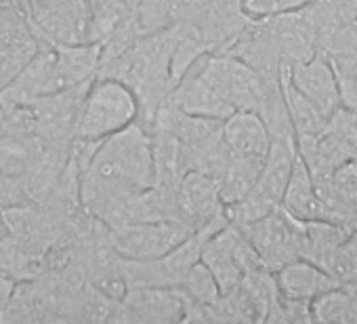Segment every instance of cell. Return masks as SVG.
<instances>
[{"mask_svg": "<svg viewBox=\"0 0 357 324\" xmlns=\"http://www.w3.org/2000/svg\"><path fill=\"white\" fill-rule=\"evenodd\" d=\"M265 322H269V324H305V322H313L311 303L301 301V299H290V297H284L280 293V297L275 299V303L267 311Z\"/></svg>", "mask_w": 357, "mask_h": 324, "instance_id": "cell-30", "label": "cell"}, {"mask_svg": "<svg viewBox=\"0 0 357 324\" xmlns=\"http://www.w3.org/2000/svg\"><path fill=\"white\" fill-rule=\"evenodd\" d=\"M181 288V293L188 297L190 303H202V305H213L217 303L219 295H221V288H219V282L215 280L213 272L200 261H196L188 272L185 276L178 280L176 284Z\"/></svg>", "mask_w": 357, "mask_h": 324, "instance_id": "cell-28", "label": "cell"}, {"mask_svg": "<svg viewBox=\"0 0 357 324\" xmlns=\"http://www.w3.org/2000/svg\"><path fill=\"white\" fill-rule=\"evenodd\" d=\"M278 288L284 297L301 299V301H313L315 297L328 293L330 288L338 286L334 278L321 270L319 265L307 261V259H294L282 270L275 272Z\"/></svg>", "mask_w": 357, "mask_h": 324, "instance_id": "cell-19", "label": "cell"}, {"mask_svg": "<svg viewBox=\"0 0 357 324\" xmlns=\"http://www.w3.org/2000/svg\"><path fill=\"white\" fill-rule=\"evenodd\" d=\"M139 120V101L130 87L116 78L95 76L74 124L72 139L99 143Z\"/></svg>", "mask_w": 357, "mask_h": 324, "instance_id": "cell-1", "label": "cell"}, {"mask_svg": "<svg viewBox=\"0 0 357 324\" xmlns=\"http://www.w3.org/2000/svg\"><path fill=\"white\" fill-rule=\"evenodd\" d=\"M313 186L321 202L324 221L353 232L357 228V158L330 175L315 177Z\"/></svg>", "mask_w": 357, "mask_h": 324, "instance_id": "cell-11", "label": "cell"}, {"mask_svg": "<svg viewBox=\"0 0 357 324\" xmlns=\"http://www.w3.org/2000/svg\"><path fill=\"white\" fill-rule=\"evenodd\" d=\"M280 84H282L284 101H286L288 116H290V122L294 128V139L317 135L321 131V126L326 124V116L292 84L288 66H284L280 70Z\"/></svg>", "mask_w": 357, "mask_h": 324, "instance_id": "cell-25", "label": "cell"}, {"mask_svg": "<svg viewBox=\"0 0 357 324\" xmlns=\"http://www.w3.org/2000/svg\"><path fill=\"white\" fill-rule=\"evenodd\" d=\"M176 219L192 230H200L219 219H227L217 182L202 171H188L174 190Z\"/></svg>", "mask_w": 357, "mask_h": 324, "instance_id": "cell-10", "label": "cell"}, {"mask_svg": "<svg viewBox=\"0 0 357 324\" xmlns=\"http://www.w3.org/2000/svg\"><path fill=\"white\" fill-rule=\"evenodd\" d=\"M200 259L213 272L221 293H227L238 286L246 272L263 267L242 226L231 221H227L204 242Z\"/></svg>", "mask_w": 357, "mask_h": 324, "instance_id": "cell-6", "label": "cell"}, {"mask_svg": "<svg viewBox=\"0 0 357 324\" xmlns=\"http://www.w3.org/2000/svg\"><path fill=\"white\" fill-rule=\"evenodd\" d=\"M192 232V228L174 219L128 223L107 230V246L116 257L122 259H158Z\"/></svg>", "mask_w": 357, "mask_h": 324, "instance_id": "cell-7", "label": "cell"}, {"mask_svg": "<svg viewBox=\"0 0 357 324\" xmlns=\"http://www.w3.org/2000/svg\"><path fill=\"white\" fill-rule=\"evenodd\" d=\"M305 7L315 32L317 53H324L330 40L357 15V0H311Z\"/></svg>", "mask_w": 357, "mask_h": 324, "instance_id": "cell-22", "label": "cell"}, {"mask_svg": "<svg viewBox=\"0 0 357 324\" xmlns=\"http://www.w3.org/2000/svg\"><path fill=\"white\" fill-rule=\"evenodd\" d=\"M292 84L328 118L334 110L340 108V95L334 70L326 55L315 53L311 59L288 68Z\"/></svg>", "mask_w": 357, "mask_h": 324, "instance_id": "cell-15", "label": "cell"}, {"mask_svg": "<svg viewBox=\"0 0 357 324\" xmlns=\"http://www.w3.org/2000/svg\"><path fill=\"white\" fill-rule=\"evenodd\" d=\"M349 234L351 232H347L344 228L324 219L303 221L298 234V257L324 270L330 257L336 253V249L344 242Z\"/></svg>", "mask_w": 357, "mask_h": 324, "instance_id": "cell-21", "label": "cell"}, {"mask_svg": "<svg viewBox=\"0 0 357 324\" xmlns=\"http://www.w3.org/2000/svg\"><path fill=\"white\" fill-rule=\"evenodd\" d=\"M301 219L286 213L282 207L271 211L269 215L244 223L242 230L250 240L252 249L257 251L261 265L278 272L298 257V234H301Z\"/></svg>", "mask_w": 357, "mask_h": 324, "instance_id": "cell-8", "label": "cell"}, {"mask_svg": "<svg viewBox=\"0 0 357 324\" xmlns=\"http://www.w3.org/2000/svg\"><path fill=\"white\" fill-rule=\"evenodd\" d=\"M170 105L181 110L183 114L211 118V120H225L236 110L194 70H188L178 78L166 97Z\"/></svg>", "mask_w": 357, "mask_h": 324, "instance_id": "cell-14", "label": "cell"}, {"mask_svg": "<svg viewBox=\"0 0 357 324\" xmlns=\"http://www.w3.org/2000/svg\"><path fill=\"white\" fill-rule=\"evenodd\" d=\"M190 70L198 72L234 110L257 112L267 80L242 59L229 53H206L196 59Z\"/></svg>", "mask_w": 357, "mask_h": 324, "instance_id": "cell-4", "label": "cell"}, {"mask_svg": "<svg viewBox=\"0 0 357 324\" xmlns=\"http://www.w3.org/2000/svg\"><path fill=\"white\" fill-rule=\"evenodd\" d=\"M26 17L40 43H95L89 0H28Z\"/></svg>", "mask_w": 357, "mask_h": 324, "instance_id": "cell-5", "label": "cell"}, {"mask_svg": "<svg viewBox=\"0 0 357 324\" xmlns=\"http://www.w3.org/2000/svg\"><path fill=\"white\" fill-rule=\"evenodd\" d=\"M309 3H311V0H242V7L250 17L261 20V17H269V15L301 9V7H305Z\"/></svg>", "mask_w": 357, "mask_h": 324, "instance_id": "cell-32", "label": "cell"}, {"mask_svg": "<svg viewBox=\"0 0 357 324\" xmlns=\"http://www.w3.org/2000/svg\"><path fill=\"white\" fill-rule=\"evenodd\" d=\"M53 64L55 47L49 43H40V47L20 68V72L0 89V108H3V112L26 108L38 97L47 95L51 87Z\"/></svg>", "mask_w": 357, "mask_h": 324, "instance_id": "cell-12", "label": "cell"}, {"mask_svg": "<svg viewBox=\"0 0 357 324\" xmlns=\"http://www.w3.org/2000/svg\"><path fill=\"white\" fill-rule=\"evenodd\" d=\"M313 322L357 324V288L334 286L311 301Z\"/></svg>", "mask_w": 357, "mask_h": 324, "instance_id": "cell-27", "label": "cell"}, {"mask_svg": "<svg viewBox=\"0 0 357 324\" xmlns=\"http://www.w3.org/2000/svg\"><path fill=\"white\" fill-rule=\"evenodd\" d=\"M263 162L265 160H255V158L238 156L231 152L229 160L225 162V167L215 177L225 207L238 202L240 198H244L250 192V188L255 186V182L261 173Z\"/></svg>", "mask_w": 357, "mask_h": 324, "instance_id": "cell-24", "label": "cell"}, {"mask_svg": "<svg viewBox=\"0 0 357 324\" xmlns=\"http://www.w3.org/2000/svg\"><path fill=\"white\" fill-rule=\"evenodd\" d=\"M13 290H15V280L11 276H7L5 272H0V314H3L5 307L9 305Z\"/></svg>", "mask_w": 357, "mask_h": 324, "instance_id": "cell-33", "label": "cell"}, {"mask_svg": "<svg viewBox=\"0 0 357 324\" xmlns=\"http://www.w3.org/2000/svg\"><path fill=\"white\" fill-rule=\"evenodd\" d=\"M55 64L49 93L74 89L89 84L101 66V45L99 43H80V45H53Z\"/></svg>", "mask_w": 357, "mask_h": 324, "instance_id": "cell-16", "label": "cell"}, {"mask_svg": "<svg viewBox=\"0 0 357 324\" xmlns=\"http://www.w3.org/2000/svg\"><path fill=\"white\" fill-rule=\"evenodd\" d=\"M280 207L286 213H290L292 217L301 219V221L324 219L321 202H319V196L315 192L311 173H309L307 165L303 162V158L298 156V152H296L294 165H292V171H290V179H288V186L284 190Z\"/></svg>", "mask_w": 357, "mask_h": 324, "instance_id": "cell-20", "label": "cell"}, {"mask_svg": "<svg viewBox=\"0 0 357 324\" xmlns=\"http://www.w3.org/2000/svg\"><path fill=\"white\" fill-rule=\"evenodd\" d=\"M192 7V0H137L132 7L139 36L166 32L181 24Z\"/></svg>", "mask_w": 357, "mask_h": 324, "instance_id": "cell-23", "label": "cell"}, {"mask_svg": "<svg viewBox=\"0 0 357 324\" xmlns=\"http://www.w3.org/2000/svg\"><path fill=\"white\" fill-rule=\"evenodd\" d=\"M257 114L265 122L271 141H290V143H296L294 128H292V122H290V116H288V108H286V101H284V93H282L280 78L267 80L263 99H261V103L257 108Z\"/></svg>", "mask_w": 357, "mask_h": 324, "instance_id": "cell-26", "label": "cell"}, {"mask_svg": "<svg viewBox=\"0 0 357 324\" xmlns=\"http://www.w3.org/2000/svg\"><path fill=\"white\" fill-rule=\"evenodd\" d=\"M296 152L311 177H324L357 158V114L338 108L313 137L296 139Z\"/></svg>", "mask_w": 357, "mask_h": 324, "instance_id": "cell-3", "label": "cell"}, {"mask_svg": "<svg viewBox=\"0 0 357 324\" xmlns=\"http://www.w3.org/2000/svg\"><path fill=\"white\" fill-rule=\"evenodd\" d=\"M330 66L336 76L340 105L357 114V61H330Z\"/></svg>", "mask_w": 357, "mask_h": 324, "instance_id": "cell-31", "label": "cell"}, {"mask_svg": "<svg viewBox=\"0 0 357 324\" xmlns=\"http://www.w3.org/2000/svg\"><path fill=\"white\" fill-rule=\"evenodd\" d=\"M51 143L36 133L0 131V173L24 179L45 158Z\"/></svg>", "mask_w": 357, "mask_h": 324, "instance_id": "cell-18", "label": "cell"}, {"mask_svg": "<svg viewBox=\"0 0 357 324\" xmlns=\"http://www.w3.org/2000/svg\"><path fill=\"white\" fill-rule=\"evenodd\" d=\"M338 286L357 288V228L344 238L324 267Z\"/></svg>", "mask_w": 357, "mask_h": 324, "instance_id": "cell-29", "label": "cell"}, {"mask_svg": "<svg viewBox=\"0 0 357 324\" xmlns=\"http://www.w3.org/2000/svg\"><path fill=\"white\" fill-rule=\"evenodd\" d=\"M259 26L280 57L282 66H296L311 59L317 53L315 32L307 13V7L261 17Z\"/></svg>", "mask_w": 357, "mask_h": 324, "instance_id": "cell-9", "label": "cell"}, {"mask_svg": "<svg viewBox=\"0 0 357 324\" xmlns=\"http://www.w3.org/2000/svg\"><path fill=\"white\" fill-rule=\"evenodd\" d=\"M296 158V143L271 141L261 173L250 192L234 205L225 207L227 221L244 226L257 221L282 205L284 190L290 179V171Z\"/></svg>", "mask_w": 357, "mask_h": 324, "instance_id": "cell-2", "label": "cell"}, {"mask_svg": "<svg viewBox=\"0 0 357 324\" xmlns=\"http://www.w3.org/2000/svg\"><path fill=\"white\" fill-rule=\"evenodd\" d=\"M188 303L178 286H132L126 290L120 307L124 309L122 320L170 322L183 320Z\"/></svg>", "mask_w": 357, "mask_h": 324, "instance_id": "cell-13", "label": "cell"}, {"mask_svg": "<svg viewBox=\"0 0 357 324\" xmlns=\"http://www.w3.org/2000/svg\"><path fill=\"white\" fill-rule=\"evenodd\" d=\"M221 135L225 145L234 154L255 160H265L271 145L265 122L257 112L250 110H236L234 114H229L221 124Z\"/></svg>", "mask_w": 357, "mask_h": 324, "instance_id": "cell-17", "label": "cell"}]
</instances>
